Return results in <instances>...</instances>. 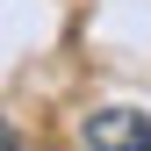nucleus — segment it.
Wrapping results in <instances>:
<instances>
[{
	"label": "nucleus",
	"instance_id": "nucleus-1",
	"mask_svg": "<svg viewBox=\"0 0 151 151\" xmlns=\"http://www.w3.org/2000/svg\"><path fill=\"white\" fill-rule=\"evenodd\" d=\"M86 151H151V115H137V108H101L86 122Z\"/></svg>",
	"mask_w": 151,
	"mask_h": 151
},
{
	"label": "nucleus",
	"instance_id": "nucleus-2",
	"mask_svg": "<svg viewBox=\"0 0 151 151\" xmlns=\"http://www.w3.org/2000/svg\"><path fill=\"white\" fill-rule=\"evenodd\" d=\"M0 151H22V137H14V129H7V122H0Z\"/></svg>",
	"mask_w": 151,
	"mask_h": 151
}]
</instances>
